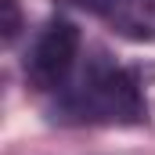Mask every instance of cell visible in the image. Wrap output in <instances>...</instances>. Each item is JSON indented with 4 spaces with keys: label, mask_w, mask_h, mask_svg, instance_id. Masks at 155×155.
<instances>
[{
    "label": "cell",
    "mask_w": 155,
    "mask_h": 155,
    "mask_svg": "<svg viewBox=\"0 0 155 155\" xmlns=\"http://www.w3.org/2000/svg\"><path fill=\"white\" fill-rule=\"evenodd\" d=\"M54 112L69 123L90 126H141L148 123V97L134 69H123L101 54L87 65L76 87H61Z\"/></svg>",
    "instance_id": "1"
},
{
    "label": "cell",
    "mask_w": 155,
    "mask_h": 155,
    "mask_svg": "<svg viewBox=\"0 0 155 155\" xmlns=\"http://www.w3.org/2000/svg\"><path fill=\"white\" fill-rule=\"evenodd\" d=\"M79 29L69 22V18H51L43 29L36 33L29 54H25V83L40 90V94H51V90H61L72 69H76L79 58Z\"/></svg>",
    "instance_id": "2"
},
{
    "label": "cell",
    "mask_w": 155,
    "mask_h": 155,
    "mask_svg": "<svg viewBox=\"0 0 155 155\" xmlns=\"http://www.w3.org/2000/svg\"><path fill=\"white\" fill-rule=\"evenodd\" d=\"M90 15L134 43H155V0H79Z\"/></svg>",
    "instance_id": "3"
},
{
    "label": "cell",
    "mask_w": 155,
    "mask_h": 155,
    "mask_svg": "<svg viewBox=\"0 0 155 155\" xmlns=\"http://www.w3.org/2000/svg\"><path fill=\"white\" fill-rule=\"evenodd\" d=\"M0 11H4V40L11 43V40L18 36V29H22V11H18V0H0Z\"/></svg>",
    "instance_id": "4"
}]
</instances>
